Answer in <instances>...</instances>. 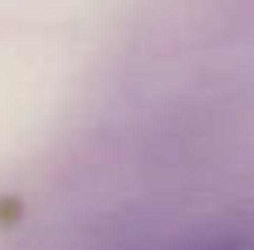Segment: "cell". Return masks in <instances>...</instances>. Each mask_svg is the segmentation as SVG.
I'll return each instance as SVG.
<instances>
[{"label":"cell","instance_id":"1","mask_svg":"<svg viewBox=\"0 0 254 250\" xmlns=\"http://www.w3.org/2000/svg\"><path fill=\"white\" fill-rule=\"evenodd\" d=\"M199 250H254V233H244V237H227V240H216V244H206Z\"/></svg>","mask_w":254,"mask_h":250}]
</instances>
